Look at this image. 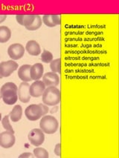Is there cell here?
Wrapping results in <instances>:
<instances>
[{
    "label": "cell",
    "mask_w": 119,
    "mask_h": 158,
    "mask_svg": "<svg viewBox=\"0 0 119 158\" xmlns=\"http://www.w3.org/2000/svg\"><path fill=\"white\" fill-rule=\"evenodd\" d=\"M17 90V86L13 82H6L2 85L0 92L2 94V98L5 104L11 106L16 103L18 100Z\"/></svg>",
    "instance_id": "cell-1"
},
{
    "label": "cell",
    "mask_w": 119,
    "mask_h": 158,
    "mask_svg": "<svg viewBox=\"0 0 119 158\" xmlns=\"http://www.w3.org/2000/svg\"><path fill=\"white\" fill-rule=\"evenodd\" d=\"M43 102L48 106H54L60 103V91L54 86L48 87L43 94Z\"/></svg>",
    "instance_id": "cell-2"
},
{
    "label": "cell",
    "mask_w": 119,
    "mask_h": 158,
    "mask_svg": "<svg viewBox=\"0 0 119 158\" xmlns=\"http://www.w3.org/2000/svg\"><path fill=\"white\" fill-rule=\"evenodd\" d=\"M40 129L47 135H53L57 131L59 123L55 117L53 116H44L40 122Z\"/></svg>",
    "instance_id": "cell-3"
},
{
    "label": "cell",
    "mask_w": 119,
    "mask_h": 158,
    "mask_svg": "<svg viewBox=\"0 0 119 158\" xmlns=\"http://www.w3.org/2000/svg\"><path fill=\"white\" fill-rule=\"evenodd\" d=\"M27 119L30 121H36L43 117V110L40 104H32L28 106L25 111Z\"/></svg>",
    "instance_id": "cell-4"
},
{
    "label": "cell",
    "mask_w": 119,
    "mask_h": 158,
    "mask_svg": "<svg viewBox=\"0 0 119 158\" xmlns=\"http://www.w3.org/2000/svg\"><path fill=\"white\" fill-rule=\"evenodd\" d=\"M18 69V64L14 60H8L0 63V76L8 77Z\"/></svg>",
    "instance_id": "cell-5"
},
{
    "label": "cell",
    "mask_w": 119,
    "mask_h": 158,
    "mask_svg": "<svg viewBox=\"0 0 119 158\" xmlns=\"http://www.w3.org/2000/svg\"><path fill=\"white\" fill-rule=\"evenodd\" d=\"M28 140L34 146H40L45 140L44 132L40 128H34L29 132Z\"/></svg>",
    "instance_id": "cell-6"
},
{
    "label": "cell",
    "mask_w": 119,
    "mask_h": 158,
    "mask_svg": "<svg viewBox=\"0 0 119 158\" xmlns=\"http://www.w3.org/2000/svg\"><path fill=\"white\" fill-rule=\"evenodd\" d=\"M25 49L21 44H12L8 48V54L11 59L13 60H17L24 56Z\"/></svg>",
    "instance_id": "cell-7"
},
{
    "label": "cell",
    "mask_w": 119,
    "mask_h": 158,
    "mask_svg": "<svg viewBox=\"0 0 119 158\" xmlns=\"http://www.w3.org/2000/svg\"><path fill=\"white\" fill-rule=\"evenodd\" d=\"M15 143V136L14 133L5 131L0 133V146L4 148H11Z\"/></svg>",
    "instance_id": "cell-8"
},
{
    "label": "cell",
    "mask_w": 119,
    "mask_h": 158,
    "mask_svg": "<svg viewBox=\"0 0 119 158\" xmlns=\"http://www.w3.org/2000/svg\"><path fill=\"white\" fill-rule=\"evenodd\" d=\"M29 88H30V85H29L28 82H25L20 83L19 88H18V98H19V100L21 101L22 102H24V103H27V102H28L31 100Z\"/></svg>",
    "instance_id": "cell-9"
},
{
    "label": "cell",
    "mask_w": 119,
    "mask_h": 158,
    "mask_svg": "<svg viewBox=\"0 0 119 158\" xmlns=\"http://www.w3.org/2000/svg\"><path fill=\"white\" fill-rule=\"evenodd\" d=\"M45 89V85L43 81L40 80H36L33 82L29 88V92L30 95L33 97H39L43 95Z\"/></svg>",
    "instance_id": "cell-10"
},
{
    "label": "cell",
    "mask_w": 119,
    "mask_h": 158,
    "mask_svg": "<svg viewBox=\"0 0 119 158\" xmlns=\"http://www.w3.org/2000/svg\"><path fill=\"white\" fill-rule=\"evenodd\" d=\"M43 82L47 87H56L60 82V78L57 74L54 72H48L43 75Z\"/></svg>",
    "instance_id": "cell-11"
},
{
    "label": "cell",
    "mask_w": 119,
    "mask_h": 158,
    "mask_svg": "<svg viewBox=\"0 0 119 158\" xmlns=\"http://www.w3.org/2000/svg\"><path fill=\"white\" fill-rule=\"evenodd\" d=\"M43 23L49 27H55L60 25V16L59 15H53V14H46L43 16Z\"/></svg>",
    "instance_id": "cell-12"
},
{
    "label": "cell",
    "mask_w": 119,
    "mask_h": 158,
    "mask_svg": "<svg viewBox=\"0 0 119 158\" xmlns=\"http://www.w3.org/2000/svg\"><path fill=\"white\" fill-rule=\"evenodd\" d=\"M31 67H32V65H22L18 70V77L23 82H28L32 80L31 78L30 73Z\"/></svg>",
    "instance_id": "cell-13"
},
{
    "label": "cell",
    "mask_w": 119,
    "mask_h": 158,
    "mask_svg": "<svg viewBox=\"0 0 119 158\" xmlns=\"http://www.w3.org/2000/svg\"><path fill=\"white\" fill-rule=\"evenodd\" d=\"M43 65L41 63H36L34 65L31 67L30 73H31V78L32 80H40L43 74Z\"/></svg>",
    "instance_id": "cell-14"
},
{
    "label": "cell",
    "mask_w": 119,
    "mask_h": 158,
    "mask_svg": "<svg viewBox=\"0 0 119 158\" xmlns=\"http://www.w3.org/2000/svg\"><path fill=\"white\" fill-rule=\"evenodd\" d=\"M25 50L32 56H38L41 53V48L37 42L34 40L28 41L25 46Z\"/></svg>",
    "instance_id": "cell-15"
},
{
    "label": "cell",
    "mask_w": 119,
    "mask_h": 158,
    "mask_svg": "<svg viewBox=\"0 0 119 158\" xmlns=\"http://www.w3.org/2000/svg\"><path fill=\"white\" fill-rule=\"evenodd\" d=\"M36 15H17L16 16V22L23 26L28 27L31 25L35 19Z\"/></svg>",
    "instance_id": "cell-16"
},
{
    "label": "cell",
    "mask_w": 119,
    "mask_h": 158,
    "mask_svg": "<svg viewBox=\"0 0 119 158\" xmlns=\"http://www.w3.org/2000/svg\"><path fill=\"white\" fill-rule=\"evenodd\" d=\"M22 115H23V108L19 105H17V106H14L12 111L10 112L9 117H10L12 122L16 123L20 120Z\"/></svg>",
    "instance_id": "cell-17"
},
{
    "label": "cell",
    "mask_w": 119,
    "mask_h": 158,
    "mask_svg": "<svg viewBox=\"0 0 119 158\" xmlns=\"http://www.w3.org/2000/svg\"><path fill=\"white\" fill-rule=\"evenodd\" d=\"M11 37V31L8 27L0 26V43H7Z\"/></svg>",
    "instance_id": "cell-18"
},
{
    "label": "cell",
    "mask_w": 119,
    "mask_h": 158,
    "mask_svg": "<svg viewBox=\"0 0 119 158\" xmlns=\"http://www.w3.org/2000/svg\"><path fill=\"white\" fill-rule=\"evenodd\" d=\"M42 26V19L39 15L35 16V19L31 25L28 27H25V28L28 31H36L39 29Z\"/></svg>",
    "instance_id": "cell-19"
},
{
    "label": "cell",
    "mask_w": 119,
    "mask_h": 158,
    "mask_svg": "<svg viewBox=\"0 0 119 158\" xmlns=\"http://www.w3.org/2000/svg\"><path fill=\"white\" fill-rule=\"evenodd\" d=\"M34 157L37 158H49V154L45 148H36L34 150Z\"/></svg>",
    "instance_id": "cell-20"
},
{
    "label": "cell",
    "mask_w": 119,
    "mask_h": 158,
    "mask_svg": "<svg viewBox=\"0 0 119 158\" xmlns=\"http://www.w3.org/2000/svg\"><path fill=\"white\" fill-rule=\"evenodd\" d=\"M61 60L60 59H57V60H52L50 64V69L54 73H60V68H61Z\"/></svg>",
    "instance_id": "cell-21"
},
{
    "label": "cell",
    "mask_w": 119,
    "mask_h": 158,
    "mask_svg": "<svg viewBox=\"0 0 119 158\" xmlns=\"http://www.w3.org/2000/svg\"><path fill=\"white\" fill-rule=\"evenodd\" d=\"M41 60L42 62L45 63H51V62L53 60V55L50 51L44 50L41 55Z\"/></svg>",
    "instance_id": "cell-22"
},
{
    "label": "cell",
    "mask_w": 119,
    "mask_h": 158,
    "mask_svg": "<svg viewBox=\"0 0 119 158\" xmlns=\"http://www.w3.org/2000/svg\"><path fill=\"white\" fill-rule=\"evenodd\" d=\"M2 123L3 128H4L6 131H9L12 132V133H14V129H13L10 123V121H9V115H6L4 118L2 119Z\"/></svg>",
    "instance_id": "cell-23"
},
{
    "label": "cell",
    "mask_w": 119,
    "mask_h": 158,
    "mask_svg": "<svg viewBox=\"0 0 119 158\" xmlns=\"http://www.w3.org/2000/svg\"><path fill=\"white\" fill-rule=\"evenodd\" d=\"M40 106H41L42 110H43V115L45 116L48 113V112H49V108H48V106H46V105H45V104L40 103Z\"/></svg>",
    "instance_id": "cell-24"
},
{
    "label": "cell",
    "mask_w": 119,
    "mask_h": 158,
    "mask_svg": "<svg viewBox=\"0 0 119 158\" xmlns=\"http://www.w3.org/2000/svg\"><path fill=\"white\" fill-rule=\"evenodd\" d=\"M54 154L57 156H60V143H58V144L56 145L55 148H54Z\"/></svg>",
    "instance_id": "cell-25"
},
{
    "label": "cell",
    "mask_w": 119,
    "mask_h": 158,
    "mask_svg": "<svg viewBox=\"0 0 119 158\" xmlns=\"http://www.w3.org/2000/svg\"><path fill=\"white\" fill-rule=\"evenodd\" d=\"M34 154L32 153H23L19 155V158H26V157H34Z\"/></svg>",
    "instance_id": "cell-26"
},
{
    "label": "cell",
    "mask_w": 119,
    "mask_h": 158,
    "mask_svg": "<svg viewBox=\"0 0 119 158\" xmlns=\"http://www.w3.org/2000/svg\"><path fill=\"white\" fill-rule=\"evenodd\" d=\"M7 16L6 15H3V14H0V23H3L5 19H6Z\"/></svg>",
    "instance_id": "cell-27"
},
{
    "label": "cell",
    "mask_w": 119,
    "mask_h": 158,
    "mask_svg": "<svg viewBox=\"0 0 119 158\" xmlns=\"http://www.w3.org/2000/svg\"><path fill=\"white\" fill-rule=\"evenodd\" d=\"M57 110H58V107L53 108H52V110H51V113H54V112L57 111Z\"/></svg>",
    "instance_id": "cell-28"
},
{
    "label": "cell",
    "mask_w": 119,
    "mask_h": 158,
    "mask_svg": "<svg viewBox=\"0 0 119 158\" xmlns=\"http://www.w3.org/2000/svg\"><path fill=\"white\" fill-rule=\"evenodd\" d=\"M1 120H2V114L1 113H0V121H1Z\"/></svg>",
    "instance_id": "cell-29"
},
{
    "label": "cell",
    "mask_w": 119,
    "mask_h": 158,
    "mask_svg": "<svg viewBox=\"0 0 119 158\" xmlns=\"http://www.w3.org/2000/svg\"><path fill=\"white\" fill-rule=\"evenodd\" d=\"M0 99H2V94L0 92Z\"/></svg>",
    "instance_id": "cell-30"
},
{
    "label": "cell",
    "mask_w": 119,
    "mask_h": 158,
    "mask_svg": "<svg viewBox=\"0 0 119 158\" xmlns=\"http://www.w3.org/2000/svg\"><path fill=\"white\" fill-rule=\"evenodd\" d=\"M0 78H2V77L1 76H0Z\"/></svg>",
    "instance_id": "cell-31"
}]
</instances>
